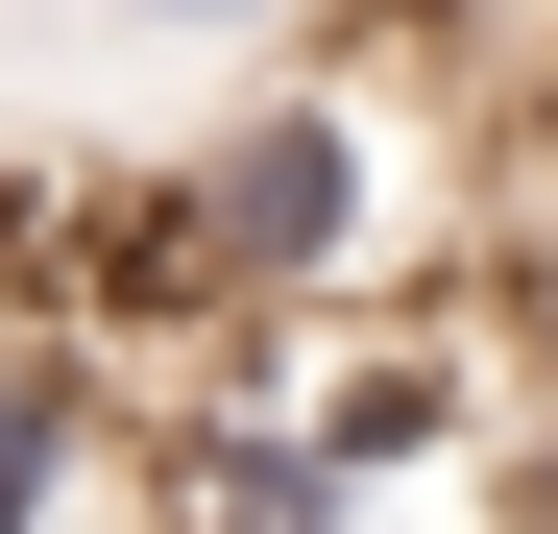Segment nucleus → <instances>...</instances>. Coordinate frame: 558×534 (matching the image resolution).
I'll list each match as a JSON object with an SVG mask.
<instances>
[{
	"mask_svg": "<svg viewBox=\"0 0 558 534\" xmlns=\"http://www.w3.org/2000/svg\"><path fill=\"white\" fill-rule=\"evenodd\" d=\"M170 195H195L219 316H243V292H389V267H413V146H389V98H364V73L267 98L243 146H195V170H170Z\"/></svg>",
	"mask_w": 558,
	"mask_h": 534,
	"instance_id": "obj_1",
	"label": "nucleus"
},
{
	"mask_svg": "<svg viewBox=\"0 0 558 534\" xmlns=\"http://www.w3.org/2000/svg\"><path fill=\"white\" fill-rule=\"evenodd\" d=\"M146 25H243V0H146Z\"/></svg>",
	"mask_w": 558,
	"mask_h": 534,
	"instance_id": "obj_2",
	"label": "nucleus"
}]
</instances>
